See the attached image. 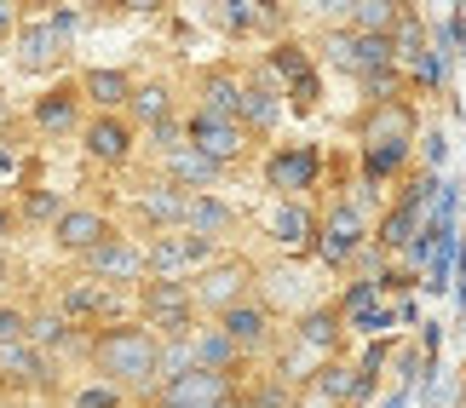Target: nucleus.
<instances>
[{"label": "nucleus", "mask_w": 466, "mask_h": 408, "mask_svg": "<svg viewBox=\"0 0 466 408\" xmlns=\"http://www.w3.org/2000/svg\"><path fill=\"white\" fill-rule=\"evenodd\" d=\"M242 86H248V75H237L230 64H208L202 75H196V110L219 115V121H237L242 115Z\"/></svg>", "instance_id": "6ab92c4d"}, {"label": "nucleus", "mask_w": 466, "mask_h": 408, "mask_svg": "<svg viewBox=\"0 0 466 408\" xmlns=\"http://www.w3.org/2000/svg\"><path fill=\"white\" fill-rule=\"evenodd\" d=\"M357 144L363 150H415V110H409V98L369 104L363 121H357Z\"/></svg>", "instance_id": "4468645a"}, {"label": "nucleus", "mask_w": 466, "mask_h": 408, "mask_svg": "<svg viewBox=\"0 0 466 408\" xmlns=\"http://www.w3.org/2000/svg\"><path fill=\"white\" fill-rule=\"evenodd\" d=\"M190 345H196V368H213V374H230V380H237V374H242V363H248V357H242V345L230 340L219 323H202V328L190 333Z\"/></svg>", "instance_id": "5701e85b"}, {"label": "nucleus", "mask_w": 466, "mask_h": 408, "mask_svg": "<svg viewBox=\"0 0 466 408\" xmlns=\"http://www.w3.org/2000/svg\"><path fill=\"white\" fill-rule=\"evenodd\" d=\"M17 24H24V12H17L12 0H0V46H6L12 35H17Z\"/></svg>", "instance_id": "58836bf2"}, {"label": "nucleus", "mask_w": 466, "mask_h": 408, "mask_svg": "<svg viewBox=\"0 0 466 408\" xmlns=\"http://www.w3.org/2000/svg\"><path fill=\"white\" fill-rule=\"evenodd\" d=\"M64 190H46V184H29L24 190V202H17V224H58V213H64Z\"/></svg>", "instance_id": "c756f323"}, {"label": "nucleus", "mask_w": 466, "mask_h": 408, "mask_svg": "<svg viewBox=\"0 0 466 408\" xmlns=\"http://www.w3.org/2000/svg\"><path fill=\"white\" fill-rule=\"evenodd\" d=\"M185 207H190V196L156 173V179H145L133 190V236H167V230H185Z\"/></svg>", "instance_id": "1a4fd4ad"}, {"label": "nucleus", "mask_w": 466, "mask_h": 408, "mask_svg": "<svg viewBox=\"0 0 466 408\" xmlns=\"http://www.w3.org/2000/svg\"><path fill=\"white\" fill-rule=\"evenodd\" d=\"M81 150H86V162H93V167L121 173V167L133 162V150H138V127H133L127 115H86Z\"/></svg>", "instance_id": "ddd939ff"}, {"label": "nucleus", "mask_w": 466, "mask_h": 408, "mask_svg": "<svg viewBox=\"0 0 466 408\" xmlns=\"http://www.w3.org/2000/svg\"><path fill=\"white\" fill-rule=\"evenodd\" d=\"M265 69H271V75H277L282 98H289V86H299L306 75H317V69H311V52L299 46V41H277L271 52H265Z\"/></svg>", "instance_id": "cd10ccee"}, {"label": "nucleus", "mask_w": 466, "mask_h": 408, "mask_svg": "<svg viewBox=\"0 0 466 408\" xmlns=\"http://www.w3.org/2000/svg\"><path fill=\"white\" fill-rule=\"evenodd\" d=\"M455 254H461V242H455V236H438L432 259H426V288H432V294L450 288V264H455Z\"/></svg>", "instance_id": "72a5a7b5"}, {"label": "nucleus", "mask_w": 466, "mask_h": 408, "mask_svg": "<svg viewBox=\"0 0 466 408\" xmlns=\"http://www.w3.org/2000/svg\"><path fill=\"white\" fill-rule=\"evenodd\" d=\"M127 403H133L127 392H116V385H110V380H98V374L64 392V408H127Z\"/></svg>", "instance_id": "7c9ffc66"}, {"label": "nucleus", "mask_w": 466, "mask_h": 408, "mask_svg": "<svg viewBox=\"0 0 466 408\" xmlns=\"http://www.w3.org/2000/svg\"><path fill=\"white\" fill-rule=\"evenodd\" d=\"M196 368V345H190V333L185 340H161V385L178 380V374H190Z\"/></svg>", "instance_id": "f704fd0d"}, {"label": "nucleus", "mask_w": 466, "mask_h": 408, "mask_svg": "<svg viewBox=\"0 0 466 408\" xmlns=\"http://www.w3.org/2000/svg\"><path fill=\"white\" fill-rule=\"evenodd\" d=\"M398 12H403V6H386V0H363V6H351V12H346V24H339V29H351V35H391Z\"/></svg>", "instance_id": "2f4dec72"}, {"label": "nucleus", "mask_w": 466, "mask_h": 408, "mask_svg": "<svg viewBox=\"0 0 466 408\" xmlns=\"http://www.w3.org/2000/svg\"><path fill=\"white\" fill-rule=\"evenodd\" d=\"M145 138H150V150H156V155H173L178 144H185V115H178V121H161V127H150Z\"/></svg>", "instance_id": "e433bc0d"}, {"label": "nucleus", "mask_w": 466, "mask_h": 408, "mask_svg": "<svg viewBox=\"0 0 466 408\" xmlns=\"http://www.w3.org/2000/svg\"><path fill=\"white\" fill-rule=\"evenodd\" d=\"M369 242H374V230H369V207L357 202V196H339V202L317 219V259L329 264V271H346V264L363 254Z\"/></svg>", "instance_id": "7ed1b4c3"}, {"label": "nucleus", "mask_w": 466, "mask_h": 408, "mask_svg": "<svg viewBox=\"0 0 466 408\" xmlns=\"http://www.w3.org/2000/svg\"><path fill=\"white\" fill-rule=\"evenodd\" d=\"M461 408H466V397H461Z\"/></svg>", "instance_id": "79ce46f5"}, {"label": "nucleus", "mask_w": 466, "mask_h": 408, "mask_svg": "<svg viewBox=\"0 0 466 408\" xmlns=\"http://www.w3.org/2000/svg\"><path fill=\"white\" fill-rule=\"evenodd\" d=\"M219 328L242 345V357H265V351L277 345V316L265 311L259 299H242L237 311H225V316H219Z\"/></svg>", "instance_id": "aec40b11"}, {"label": "nucleus", "mask_w": 466, "mask_h": 408, "mask_svg": "<svg viewBox=\"0 0 466 408\" xmlns=\"http://www.w3.org/2000/svg\"><path fill=\"white\" fill-rule=\"evenodd\" d=\"M426 46H432V29H426V17L403 6V12H398V24H391V52H398V69H409Z\"/></svg>", "instance_id": "c85d7f7f"}, {"label": "nucleus", "mask_w": 466, "mask_h": 408, "mask_svg": "<svg viewBox=\"0 0 466 408\" xmlns=\"http://www.w3.org/2000/svg\"><path fill=\"white\" fill-rule=\"evenodd\" d=\"M185 230L190 236H208V242H225L230 230H237V207H230L219 190H202V196H190V207H185Z\"/></svg>", "instance_id": "b1692460"}, {"label": "nucleus", "mask_w": 466, "mask_h": 408, "mask_svg": "<svg viewBox=\"0 0 466 408\" xmlns=\"http://www.w3.org/2000/svg\"><path fill=\"white\" fill-rule=\"evenodd\" d=\"M213 24L225 35H265V29H282V12L277 6H254V0H230V6L213 12Z\"/></svg>", "instance_id": "bb28decb"}, {"label": "nucleus", "mask_w": 466, "mask_h": 408, "mask_svg": "<svg viewBox=\"0 0 466 408\" xmlns=\"http://www.w3.org/2000/svg\"><path fill=\"white\" fill-rule=\"evenodd\" d=\"M81 271L104 282V288H121V294H138L150 282V264H145V236H133V230H116L110 242H98L93 254L81 259Z\"/></svg>", "instance_id": "39448f33"}, {"label": "nucleus", "mask_w": 466, "mask_h": 408, "mask_svg": "<svg viewBox=\"0 0 466 408\" xmlns=\"http://www.w3.org/2000/svg\"><path fill=\"white\" fill-rule=\"evenodd\" d=\"M69 41H76V35H64L58 24H52V17H24V24H17V35H12V69L17 75H52V69H64V58H69Z\"/></svg>", "instance_id": "423d86ee"}, {"label": "nucleus", "mask_w": 466, "mask_h": 408, "mask_svg": "<svg viewBox=\"0 0 466 408\" xmlns=\"http://www.w3.org/2000/svg\"><path fill=\"white\" fill-rule=\"evenodd\" d=\"M443 155H450V138L432 127V133L420 138V162H426V173H438V167H443Z\"/></svg>", "instance_id": "4c0bfd02"}, {"label": "nucleus", "mask_w": 466, "mask_h": 408, "mask_svg": "<svg viewBox=\"0 0 466 408\" xmlns=\"http://www.w3.org/2000/svg\"><path fill=\"white\" fill-rule=\"evenodd\" d=\"M322 179V155L317 144H277L265 155V184L277 190V202H306V190Z\"/></svg>", "instance_id": "9b49d317"}, {"label": "nucleus", "mask_w": 466, "mask_h": 408, "mask_svg": "<svg viewBox=\"0 0 466 408\" xmlns=\"http://www.w3.org/2000/svg\"><path fill=\"white\" fill-rule=\"evenodd\" d=\"M24 340H29V311L0 305V345H24Z\"/></svg>", "instance_id": "c9c22d12"}, {"label": "nucleus", "mask_w": 466, "mask_h": 408, "mask_svg": "<svg viewBox=\"0 0 466 408\" xmlns=\"http://www.w3.org/2000/svg\"><path fill=\"white\" fill-rule=\"evenodd\" d=\"M294 345L306 351V357H317V363H334L339 345H346V316H339L334 305L299 311V316H294Z\"/></svg>", "instance_id": "a211bd4d"}, {"label": "nucleus", "mask_w": 466, "mask_h": 408, "mask_svg": "<svg viewBox=\"0 0 466 408\" xmlns=\"http://www.w3.org/2000/svg\"><path fill=\"white\" fill-rule=\"evenodd\" d=\"M254 282H259V264H254V259L225 254L219 264H208V271L190 282V294H196V316L219 323L225 311H237L242 299H254Z\"/></svg>", "instance_id": "f03ea898"}, {"label": "nucleus", "mask_w": 466, "mask_h": 408, "mask_svg": "<svg viewBox=\"0 0 466 408\" xmlns=\"http://www.w3.org/2000/svg\"><path fill=\"white\" fill-rule=\"evenodd\" d=\"M311 397L329 408H357V363H346V357L322 363L311 374Z\"/></svg>", "instance_id": "a878e982"}, {"label": "nucleus", "mask_w": 466, "mask_h": 408, "mask_svg": "<svg viewBox=\"0 0 466 408\" xmlns=\"http://www.w3.org/2000/svg\"><path fill=\"white\" fill-rule=\"evenodd\" d=\"M86 368H93L98 380H110L116 392L145 403L161 385V333L145 328L138 316H121L110 328H93L86 333Z\"/></svg>", "instance_id": "f257e3e1"}, {"label": "nucleus", "mask_w": 466, "mask_h": 408, "mask_svg": "<svg viewBox=\"0 0 466 408\" xmlns=\"http://www.w3.org/2000/svg\"><path fill=\"white\" fill-rule=\"evenodd\" d=\"M237 380L213 374V368H190L167 385H156V397H145V408H237Z\"/></svg>", "instance_id": "6e6552de"}, {"label": "nucleus", "mask_w": 466, "mask_h": 408, "mask_svg": "<svg viewBox=\"0 0 466 408\" xmlns=\"http://www.w3.org/2000/svg\"><path fill=\"white\" fill-rule=\"evenodd\" d=\"M29 127L41 133V138H64V133L81 138V127H86V104H81V93H76V81L46 86V93L29 104Z\"/></svg>", "instance_id": "2eb2a0df"}, {"label": "nucleus", "mask_w": 466, "mask_h": 408, "mask_svg": "<svg viewBox=\"0 0 466 408\" xmlns=\"http://www.w3.org/2000/svg\"><path fill=\"white\" fill-rule=\"evenodd\" d=\"M127 121H133L138 133L161 127V121H178V110H173V81H138L133 98H127Z\"/></svg>", "instance_id": "393cba45"}, {"label": "nucleus", "mask_w": 466, "mask_h": 408, "mask_svg": "<svg viewBox=\"0 0 466 408\" xmlns=\"http://www.w3.org/2000/svg\"><path fill=\"white\" fill-rule=\"evenodd\" d=\"M133 299H138V323L156 328L161 340H185V333L202 328L190 282H145V288H138Z\"/></svg>", "instance_id": "20e7f679"}, {"label": "nucleus", "mask_w": 466, "mask_h": 408, "mask_svg": "<svg viewBox=\"0 0 466 408\" xmlns=\"http://www.w3.org/2000/svg\"><path fill=\"white\" fill-rule=\"evenodd\" d=\"M69 323H76L81 333H93V328H110V323H121V311H127V299H121V288H104V282H93V276H69L64 288H58V299H52Z\"/></svg>", "instance_id": "0eeeda50"}, {"label": "nucleus", "mask_w": 466, "mask_h": 408, "mask_svg": "<svg viewBox=\"0 0 466 408\" xmlns=\"http://www.w3.org/2000/svg\"><path fill=\"white\" fill-rule=\"evenodd\" d=\"M225 173H230V167L208 162V155L196 150V144H178L173 155H161V179H167V184H178L185 196H202V190H213V184L225 179Z\"/></svg>", "instance_id": "4be33fe9"}, {"label": "nucleus", "mask_w": 466, "mask_h": 408, "mask_svg": "<svg viewBox=\"0 0 466 408\" xmlns=\"http://www.w3.org/2000/svg\"><path fill=\"white\" fill-rule=\"evenodd\" d=\"M242 127H248V138H271L277 133V121H282V86H277V75L265 64H254V75H248V86H242Z\"/></svg>", "instance_id": "f3484780"}, {"label": "nucleus", "mask_w": 466, "mask_h": 408, "mask_svg": "<svg viewBox=\"0 0 466 408\" xmlns=\"http://www.w3.org/2000/svg\"><path fill=\"white\" fill-rule=\"evenodd\" d=\"M443 64H450V41L432 29V46H426L415 64H409V75H415L420 93H438V86H443Z\"/></svg>", "instance_id": "473e14b6"}, {"label": "nucleus", "mask_w": 466, "mask_h": 408, "mask_svg": "<svg viewBox=\"0 0 466 408\" xmlns=\"http://www.w3.org/2000/svg\"><path fill=\"white\" fill-rule=\"evenodd\" d=\"M12 127V110H6V98H0V133H6Z\"/></svg>", "instance_id": "a19ab883"}, {"label": "nucleus", "mask_w": 466, "mask_h": 408, "mask_svg": "<svg viewBox=\"0 0 466 408\" xmlns=\"http://www.w3.org/2000/svg\"><path fill=\"white\" fill-rule=\"evenodd\" d=\"M12 230H17V207H12V202H0V242H6Z\"/></svg>", "instance_id": "ea45409f"}, {"label": "nucleus", "mask_w": 466, "mask_h": 408, "mask_svg": "<svg viewBox=\"0 0 466 408\" xmlns=\"http://www.w3.org/2000/svg\"><path fill=\"white\" fill-rule=\"evenodd\" d=\"M116 230H121V224H116L104 207H93V202H69V207L58 213V224L46 230V236H52V247H58V254H69V259L81 264L98 242H110Z\"/></svg>", "instance_id": "9d476101"}, {"label": "nucleus", "mask_w": 466, "mask_h": 408, "mask_svg": "<svg viewBox=\"0 0 466 408\" xmlns=\"http://www.w3.org/2000/svg\"><path fill=\"white\" fill-rule=\"evenodd\" d=\"M133 75L127 69H116V64H93V69H81L76 75V93L86 104V115H127V98H133Z\"/></svg>", "instance_id": "dca6fc26"}, {"label": "nucleus", "mask_w": 466, "mask_h": 408, "mask_svg": "<svg viewBox=\"0 0 466 408\" xmlns=\"http://www.w3.org/2000/svg\"><path fill=\"white\" fill-rule=\"evenodd\" d=\"M265 236H271L282 254H306V247H317V213L306 202H271Z\"/></svg>", "instance_id": "412c9836"}, {"label": "nucleus", "mask_w": 466, "mask_h": 408, "mask_svg": "<svg viewBox=\"0 0 466 408\" xmlns=\"http://www.w3.org/2000/svg\"><path fill=\"white\" fill-rule=\"evenodd\" d=\"M185 144H196L208 162H219V167H237L242 155L254 150V138H248L242 121H219V115L190 110V115H185Z\"/></svg>", "instance_id": "f8f14e48"}]
</instances>
